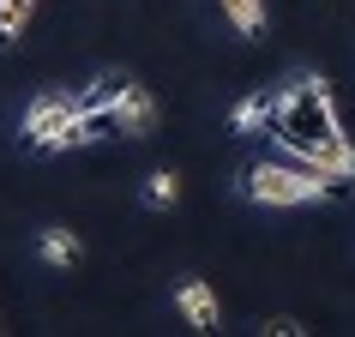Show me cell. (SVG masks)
<instances>
[{
    "mask_svg": "<svg viewBox=\"0 0 355 337\" xmlns=\"http://www.w3.org/2000/svg\"><path fill=\"white\" fill-rule=\"evenodd\" d=\"M283 157H295L307 168H325V175H349L355 181V145L343 121H337V103H331V85L319 73H295L283 78V109H277V127H271Z\"/></svg>",
    "mask_w": 355,
    "mask_h": 337,
    "instance_id": "6da1fadb",
    "label": "cell"
},
{
    "mask_svg": "<svg viewBox=\"0 0 355 337\" xmlns=\"http://www.w3.org/2000/svg\"><path fill=\"white\" fill-rule=\"evenodd\" d=\"M247 205H271V211H295V205H319V199H349L355 181L349 175H325L307 163H247L235 181Z\"/></svg>",
    "mask_w": 355,
    "mask_h": 337,
    "instance_id": "7a4b0ae2",
    "label": "cell"
},
{
    "mask_svg": "<svg viewBox=\"0 0 355 337\" xmlns=\"http://www.w3.org/2000/svg\"><path fill=\"white\" fill-rule=\"evenodd\" d=\"M78 91H42L31 109H24V145L31 150H67V139H73L78 127Z\"/></svg>",
    "mask_w": 355,
    "mask_h": 337,
    "instance_id": "3957f363",
    "label": "cell"
},
{
    "mask_svg": "<svg viewBox=\"0 0 355 337\" xmlns=\"http://www.w3.org/2000/svg\"><path fill=\"white\" fill-rule=\"evenodd\" d=\"M157 96L145 91V85H127V96L114 103V109H103V127H109V139H145L150 127H157Z\"/></svg>",
    "mask_w": 355,
    "mask_h": 337,
    "instance_id": "277c9868",
    "label": "cell"
},
{
    "mask_svg": "<svg viewBox=\"0 0 355 337\" xmlns=\"http://www.w3.org/2000/svg\"><path fill=\"white\" fill-rule=\"evenodd\" d=\"M277 109H283V85L277 91H247L235 109H229V132L235 139H259V132L277 127Z\"/></svg>",
    "mask_w": 355,
    "mask_h": 337,
    "instance_id": "5b68a950",
    "label": "cell"
},
{
    "mask_svg": "<svg viewBox=\"0 0 355 337\" xmlns=\"http://www.w3.org/2000/svg\"><path fill=\"white\" fill-rule=\"evenodd\" d=\"M175 307H181V319H187L193 331H217V295H211L205 277L181 283V289H175Z\"/></svg>",
    "mask_w": 355,
    "mask_h": 337,
    "instance_id": "8992f818",
    "label": "cell"
},
{
    "mask_svg": "<svg viewBox=\"0 0 355 337\" xmlns=\"http://www.w3.org/2000/svg\"><path fill=\"white\" fill-rule=\"evenodd\" d=\"M127 85H132V78L121 73V67H103V73H96L91 85L78 91V109H85V114H103V109H114V103L127 96Z\"/></svg>",
    "mask_w": 355,
    "mask_h": 337,
    "instance_id": "52a82bcc",
    "label": "cell"
},
{
    "mask_svg": "<svg viewBox=\"0 0 355 337\" xmlns=\"http://www.w3.org/2000/svg\"><path fill=\"white\" fill-rule=\"evenodd\" d=\"M217 12H223L229 24H235V37H265V24H271V12H265V0H217Z\"/></svg>",
    "mask_w": 355,
    "mask_h": 337,
    "instance_id": "ba28073f",
    "label": "cell"
},
{
    "mask_svg": "<svg viewBox=\"0 0 355 337\" xmlns=\"http://www.w3.org/2000/svg\"><path fill=\"white\" fill-rule=\"evenodd\" d=\"M37 259L42 265H78L85 259V241H78L73 229H42L37 235Z\"/></svg>",
    "mask_w": 355,
    "mask_h": 337,
    "instance_id": "9c48e42d",
    "label": "cell"
},
{
    "mask_svg": "<svg viewBox=\"0 0 355 337\" xmlns=\"http://www.w3.org/2000/svg\"><path fill=\"white\" fill-rule=\"evenodd\" d=\"M31 19H37V0H0V49H12L31 31Z\"/></svg>",
    "mask_w": 355,
    "mask_h": 337,
    "instance_id": "30bf717a",
    "label": "cell"
},
{
    "mask_svg": "<svg viewBox=\"0 0 355 337\" xmlns=\"http://www.w3.org/2000/svg\"><path fill=\"white\" fill-rule=\"evenodd\" d=\"M139 199H145V211H168L175 199H181V181H175V168H150V175H145V193H139Z\"/></svg>",
    "mask_w": 355,
    "mask_h": 337,
    "instance_id": "8fae6325",
    "label": "cell"
},
{
    "mask_svg": "<svg viewBox=\"0 0 355 337\" xmlns=\"http://www.w3.org/2000/svg\"><path fill=\"white\" fill-rule=\"evenodd\" d=\"M265 337H301L295 319H265Z\"/></svg>",
    "mask_w": 355,
    "mask_h": 337,
    "instance_id": "7c38bea8",
    "label": "cell"
}]
</instances>
